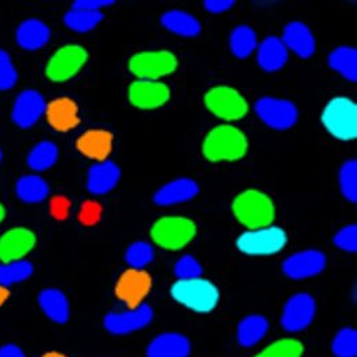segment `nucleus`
I'll return each instance as SVG.
<instances>
[{
  "label": "nucleus",
  "instance_id": "obj_1",
  "mask_svg": "<svg viewBox=\"0 0 357 357\" xmlns=\"http://www.w3.org/2000/svg\"><path fill=\"white\" fill-rule=\"evenodd\" d=\"M204 155L212 162L236 161L248 151V139L242 131L231 126H220L212 130L204 140Z\"/></svg>",
  "mask_w": 357,
  "mask_h": 357
},
{
  "label": "nucleus",
  "instance_id": "obj_2",
  "mask_svg": "<svg viewBox=\"0 0 357 357\" xmlns=\"http://www.w3.org/2000/svg\"><path fill=\"white\" fill-rule=\"evenodd\" d=\"M171 294L178 304L198 313L212 312L220 298L219 289L211 280L202 278L178 280L171 287Z\"/></svg>",
  "mask_w": 357,
  "mask_h": 357
},
{
  "label": "nucleus",
  "instance_id": "obj_3",
  "mask_svg": "<svg viewBox=\"0 0 357 357\" xmlns=\"http://www.w3.org/2000/svg\"><path fill=\"white\" fill-rule=\"evenodd\" d=\"M232 212L238 222L249 229L268 227L275 219L272 199L257 190H248L239 194L232 204Z\"/></svg>",
  "mask_w": 357,
  "mask_h": 357
},
{
  "label": "nucleus",
  "instance_id": "obj_4",
  "mask_svg": "<svg viewBox=\"0 0 357 357\" xmlns=\"http://www.w3.org/2000/svg\"><path fill=\"white\" fill-rule=\"evenodd\" d=\"M321 123L334 137L348 142L357 137V106L349 98L331 99L323 110Z\"/></svg>",
  "mask_w": 357,
  "mask_h": 357
},
{
  "label": "nucleus",
  "instance_id": "obj_5",
  "mask_svg": "<svg viewBox=\"0 0 357 357\" xmlns=\"http://www.w3.org/2000/svg\"><path fill=\"white\" fill-rule=\"evenodd\" d=\"M287 243L286 232L273 225H268L263 228L249 229L243 232L238 241V249L250 256H269L279 253Z\"/></svg>",
  "mask_w": 357,
  "mask_h": 357
},
{
  "label": "nucleus",
  "instance_id": "obj_6",
  "mask_svg": "<svg viewBox=\"0 0 357 357\" xmlns=\"http://www.w3.org/2000/svg\"><path fill=\"white\" fill-rule=\"evenodd\" d=\"M178 69V58L169 51H144L130 61V70L139 80L155 82Z\"/></svg>",
  "mask_w": 357,
  "mask_h": 357
},
{
  "label": "nucleus",
  "instance_id": "obj_7",
  "mask_svg": "<svg viewBox=\"0 0 357 357\" xmlns=\"http://www.w3.org/2000/svg\"><path fill=\"white\" fill-rule=\"evenodd\" d=\"M195 234V224L185 218H162L151 228L153 241L167 250L183 249L194 239Z\"/></svg>",
  "mask_w": 357,
  "mask_h": 357
},
{
  "label": "nucleus",
  "instance_id": "obj_8",
  "mask_svg": "<svg viewBox=\"0 0 357 357\" xmlns=\"http://www.w3.org/2000/svg\"><path fill=\"white\" fill-rule=\"evenodd\" d=\"M89 59L87 51L80 45H65L59 48L48 61L45 75L55 83H62L75 77Z\"/></svg>",
  "mask_w": 357,
  "mask_h": 357
},
{
  "label": "nucleus",
  "instance_id": "obj_9",
  "mask_svg": "<svg viewBox=\"0 0 357 357\" xmlns=\"http://www.w3.org/2000/svg\"><path fill=\"white\" fill-rule=\"evenodd\" d=\"M206 107L219 119L236 121L246 116L248 103L245 98L231 87H216L205 95Z\"/></svg>",
  "mask_w": 357,
  "mask_h": 357
},
{
  "label": "nucleus",
  "instance_id": "obj_10",
  "mask_svg": "<svg viewBox=\"0 0 357 357\" xmlns=\"http://www.w3.org/2000/svg\"><path fill=\"white\" fill-rule=\"evenodd\" d=\"M256 113L269 128L279 131L291 128L298 119V112L293 102L276 98H261L257 100Z\"/></svg>",
  "mask_w": 357,
  "mask_h": 357
},
{
  "label": "nucleus",
  "instance_id": "obj_11",
  "mask_svg": "<svg viewBox=\"0 0 357 357\" xmlns=\"http://www.w3.org/2000/svg\"><path fill=\"white\" fill-rule=\"evenodd\" d=\"M314 314L316 303L312 296L298 293L286 303L282 313V326L290 333L303 331L312 323Z\"/></svg>",
  "mask_w": 357,
  "mask_h": 357
},
{
  "label": "nucleus",
  "instance_id": "obj_12",
  "mask_svg": "<svg viewBox=\"0 0 357 357\" xmlns=\"http://www.w3.org/2000/svg\"><path fill=\"white\" fill-rule=\"evenodd\" d=\"M47 103L40 92L35 89L22 91L13 106L11 119L20 128L33 127L45 113Z\"/></svg>",
  "mask_w": 357,
  "mask_h": 357
},
{
  "label": "nucleus",
  "instance_id": "obj_13",
  "mask_svg": "<svg viewBox=\"0 0 357 357\" xmlns=\"http://www.w3.org/2000/svg\"><path fill=\"white\" fill-rule=\"evenodd\" d=\"M150 289L151 278L147 272L142 269H128L117 282L116 296L132 310L142 304Z\"/></svg>",
  "mask_w": 357,
  "mask_h": 357
},
{
  "label": "nucleus",
  "instance_id": "obj_14",
  "mask_svg": "<svg viewBox=\"0 0 357 357\" xmlns=\"http://www.w3.org/2000/svg\"><path fill=\"white\" fill-rule=\"evenodd\" d=\"M153 320V310L147 304L128 310L126 312L109 313L105 317V327L116 335H124L144 328Z\"/></svg>",
  "mask_w": 357,
  "mask_h": 357
},
{
  "label": "nucleus",
  "instance_id": "obj_15",
  "mask_svg": "<svg viewBox=\"0 0 357 357\" xmlns=\"http://www.w3.org/2000/svg\"><path fill=\"white\" fill-rule=\"evenodd\" d=\"M36 245L35 234L28 228H13L0 236V261L22 260Z\"/></svg>",
  "mask_w": 357,
  "mask_h": 357
},
{
  "label": "nucleus",
  "instance_id": "obj_16",
  "mask_svg": "<svg viewBox=\"0 0 357 357\" xmlns=\"http://www.w3.org/2000/svg\"><path fill=\"white\" fill-rule=\"evenodd\" d=\"M128 96L135 107L151 110L164 106L169 100L171 91L164 83L137 80L130 87Z\"/></svg>",
  "mask_w": 357,
  "mask_h": 357
},
{
  "label": "nucleus",
  "instance_id": "obj_17",
  "mask_svg": "<svg viewBox=\"0 0 357 357\" xmlns=\"http://www.w3.org/2000/svg\"><path fill=\"white\" fill-rule=\"evenodd\" d=\"M326 256L319 250H304L290 256L283 263V272L296 280L312 278L326 267Z\"/></svg>",
  "mask_w": 357,
  "mask_h": 357
},
{
  "label": "nucleus",
  "instance_id": "obj_18",
  "mask_svg": "<svg viewBox=\"0 0 357 357\" xmlns=\"http://www.w3.org/2000/svg\"><path fill=\"white\" fill-rule=\"evenodd\" d=\"M45 113L51 127L61 132H66L80 123L77 105L69 98H59L51 102L47 105Z\"/></svg>",
  "mask_w": 357,
  "mask_h": 357
},
{
  "label": "nucleus",
  "instance_id": "obj_19",
  "mask_svg": "<svg viewBox=\"0 0 357 357\" xmlns=\"http://www.w3.org/2000/svg\"><path fill=\"white\" fill-rule=\"evenodd\" d=\"M121 176L120 168L112 161H100L89 168L87 188L93 195H103L112 191Z\"/></svg>",
  "mask_w": 357,
  "mask_h": 357
},
{
  "label": "nucleus",
  "instance_id": "obj_20",
  "mask_svg": "<svg viewBox=\"0 0 357 357\" xmlns=\"http://www.w3.org/2000/svg\"><path fill=\"white\" fill-rule=\"evenodd\" d=\"M287 50H291L300 58H311L316 50V42L310 28L303 22H290L280 39Z\"/></svg>",
  "mask_w": 357,
  "mask_h": 357
},
{
  "label": "nucleus",
  "instance_id": "obj_21",
  "mask_svg": "<svg viewBox=\"0 0 357 357\" xmlns=\"http://www.w3.org/2000/svg\"><path fill=\"white\" fill-rule=\"evenodd\" d=\"M199 192L198 184L191 178H178L162 188H160L154 195V202L160 206H171L181 202L190 201Z\"/></svg>",
  "mask_w": 357,
  "mask_h": 357
},
{
  "label": "nucleus",
  "instance_id": "obj_22",
  "mask_svg": "<svg viewBox=\"0 0 357 357\" xmlns=\"http://www.w3.org/2000/svg\"><path fill=\"white\" fill-rule=\"evenodd\" d=\"M190 341L178 333H165L155 337L149 348L147 357H188Z\"/></svg>",
  "mask_w": 357,
  "mask_h": 357
},
{
  "label": "nucleus",
  "instance_id": "obj_23",
  "mask_svg": "<svg viewBox=\"0 0 357 357\" xmlns=\"http://www.w3.org/2000/svg\"><path fill=\"white\" fill-rule=\"evenodd\" d=\"M289 59V50L276 36H269L259 45L257 62L266 72H276L282 69Z\"/></svg>",
  "mask_w": 357,
  "mask_h": 357
},
{
  "label": "nucleus",
  "instance_id": "obj_24",
  "mask_svg": "<svg viewBox=\"0 0 357 357\" xmlns=\"http://www.w3.org/2000/svg\"><path fill=\"white\" fill-rule=\"evenodd\" d=\"M113 135L107 131L92 130L82 135L77 140V149L89 158L105 161L112 153Z\"/></svg>",
  "mask_w": 357,
  "mask_h": 357
},
{
  "label": "nucleus",
  "instance_id": "obj_25",
  "mask_svg": "<svg viewBox=\"0 0 357 357\" xmlns=\"http://www.w3.org/2000/svg\"><path fill=\"white\" fill-rule=\"evenodd\" d=\"M50 29L40 20H26L17 29V43L28 51H36L48 43Z\"/></svg>",
  "mask_w": 357,
  "mask_h": 357
},
{
  "label": "nucleus",
  "instance_id": "obj_26",
  "mask_svg": "<svg viewBox=\"0 0 357 357\" xmlns=\"http://www.w3.org/2000/svg\"><path fill=\"white\" fill-rule=\"evenodd\" d=\"M39 305L47 317L52 321L63 324L69 320V301L58 289H45L39 294Z\"/></svg>",
  "mask_w": 357,
  "mask_h": 357
},
{
  "label": "nucleus",
  "instance_id": "obj_27",
  "mask_svg": "<svg viewBox=\"0 0 357 357\" xmlns=\"http://www.w3.org/2000/svg\"><path fill=\"white\" fill-rule=\"evenodd\" d=\"M161 24L172 33L183 38H194L201 32V24L191 14L184 11H168L161 17Z\"/></svg>",
  "mask_w": 357,
  "mask_h": 357
},
{
  "label": "nucleus",
  "instance_id": "obj_28",
  "mask_svg": "<svg viewBox=\"0 0 357 357\" xmlns=\"http://www.w3.org/2000/svg\"><path fill=\"white\" fill-rule=\"evenodd\" d=\"M267 331V319L260 314H250L238 326V341L242 347L250 348L259 344L266 337Z\"/></svg>",
  "mask_w": 357,
  "mask_h": 357
},
{
  "label": "nucleus",
  "instance_id": "obj_29",
  "mask_svg": "<svg viewBox=\"0 0 357 357\" xmlns=\"http://www.w3.org/2000/svg\"><path fill=\"white\" fill-rule=\"evenodd\" d=\"M331 69L342 75L347 80L356 83L357 51L354 47H338L328 56Z\"/></svg>",
  "mask_w": 357,
  "mask_h": 357
},
{
  "label": "nucleus",
  "instance_id": "obj_30",
  "mask_svg": "<svg viewBox=\"0 0 357 357\" xmlns=\"http://www.w3.org/2000/svg\"><path fill=\"white\" fill-rule=\"evenodd\" d=\"M17 195L21 201L26 204H38L42 202L48 195V184L45 178L36 175L22 176L17 181Z\"/></svg>",
  "mask_w": 357,
  "mask_h": 357
},
{
  "label": "nucleus",
  "instance_id": "obj_31",
  "mask_svg": "<svg viewBox=\"0 0 357 357\" xmlns=\"http://www.w3.org/2000/svg\"><path fill=\"white\" fill-rule=\"evenodd\" d=\"M229 47L236 58H248L257 47V35L250 26H236L231 33Z\"/></svg>",
  "mask_w": 357,
  "mask_h": 357
},
{
  "label": "nucleus",
  "instance_id": "obj_32",
  "mask_svg": "<svg viewBox=\"0 0 357 357\" xmlns=\"http://www.w3.org/2000/svg\"><path fill=\"white\" fill-rule=\"evenodd\" d=\"M58 160V147L52 142L38 143L28 155V165L33 171L43 172L55 165Z\"/></svg>",
  "mask_w": 357,
  "mask_h": 357
},
{
  "label": "nucleus",
  "instance_id": "obj_33",
  "mask_svg": "<svg viewBox=\"0 0 357 357\" xmlns=\"http://www.w3.org/2000/svg\"><path fill=\"white\" fill-rule=\"evenodd\" d=\"M103 20L100 11H87V10H70L65 14V25L79 33H86L96 28V25Z\"/></svg>",
  "mask_w": 357,
  "mask_h": 357
},
{
  "label": "nucleus",
  "instance_id": "obj_34",
  "mask_svg": "<svg viewBox=\"0 0 357 357\" xmlns=\"http://www.w3.org/2000/svg\"><path fill=\"white\" fill-rule=\"evenodd\" d=\"M33 273V266L26 260L0 264V286L8 287L26 280Z\"/></svg>",
  "mask_w": 357,
  "mask_h": 357
},
{
  "label": "nucleus",
  "instance_id": "obj_35",
  "mask_svg": "<svg viewBox=\"0 0 357 357\" xmlns=\"http://www.w3.org/2000/svg\"><path fill=\"white\" fill-rule=\"evenodd\" d=\"M304 347L300 341L286 338L268 345L264 351L255 357H301Z\"/></svg>",
  "mask_w": 357,
  "mask_h": 357
},
{
  "label": "nucleus",
  "instance_id": "obj_36",
  "mask_svg": "<svg viewBox=\"0 0 357 357\" xmlns=\"http://www.w3.org/2000/svg\"><path fill=\"white\" fill-rule=\"evenodd\" d=\"M333 352L337 357H356L357 331L355 328H342L333 340Z\"/></svg>",
  "mask_w": 357,
  "mask_h": 357
},
{
  "label": "nucleus",
  "instance_id": "obj_37",
  "mask_svg": "<svg viewBox=\"0 0 357 357\" xmlns=\"http://www.w3.org/2000/svg\"><path fill=\"white\" fill-rule=\"evenodd\" d=\"M340 185L344 197L351 202L357 201V162L355 160L347 161L340 171Z\"/></svg>",
  "mask_w": 357,
  "mask_h": 357
},
{
  "label": "nucleus",
  "instance_id": "obj_38",
  "mask_svg": "<svg viewBox=\"0 0 357 357\" xmlns=\"http://www.w3.org/2000/svg\"><path fill=\"white\" fill-rule=\"evenodd\" d=\"M154 259L153 248L146 242H136L126 253V261L132 269H142L149 266Z\"/></svg>",
  "mask_w": 357,
  "mask_h": 357
},
{
  "label": "nucleus",
  "instance_id": "obj_39",
  "mask_svg": "<svg viewBox=\"0 0 357 357\" xmlns=\"http://www.w3.org/2000/svg\"><path fill=\"white\" fill-rule=\"evenodd\" d=\"M18 80V73L7 51L0 50V91L11 89Z\"/></svg>",
  "mask_w": 357,
  "mask_h": 357
},
{
  "label": "nucleus",
  "instance_id": "obj_40",
  "mask_svg": "<svg viewBox=\"0 0 357 357\" xmlns=\"http://www.w3.org/2000/svg\"><path fill=\"white\" fill-rule=\"evenodd\" d=\"M175 275L178 280H188V279H197L202 275V267L198 263L197 259L192 256H183L176 266H175Z\"/></svg>",
  "mask_w": 357,
  "mask_h": 357
},
{
  "label": "nucleus",
  "instance_id": "obj_41",
  "mask_svg": "<svg viewBox=\"0 0 357 357\" xmlns=\"http://www.w3.org/2000/svg\"><path fill=\"white\" fill-rule=\"evenodd\" d=\"M334 243L345 252L355 253L357 250V227L355 224L347 225L337 232L334 236Z\"/></svg>",
  "mask_w": 357,
  "mask_h": 357
},
{
  "label": "nucleus",
  "instance_id": "obj_42",
  "mask_svg": "<svg viewBox=\"0 0 357 357\" xmlns=\"http://www.w3.org/2000/svg\"><path fill=\"white\" fill-rule=\"evenodd\" d=\"M114 4V0H77L73 3V8L76 10H87V11H99L103 7H109Z\"/></svg>",
  "mask_w": 357,
  "mask_h": 357
},
{
  "label": "nucleus",
  "instance_id": "obj_43",
  "mask_svg": "<svg viewBox=\"0 0 357 357\" xmlns=\"http://www.w3.org/2000/svg\"><path fill=\"white\" fill-rule=\"evenodd\" d=\"M234 4H235L234 0H206V1H204L205 8L213 14L224 13V11L229 10Z\"/></svg>",
  "mask_w": 357,
  "mask_h": 357
},
{
  "label": "nucleus",
  "instance_id": "obj_44",
  "mask_svg": "<svg viewBox=\"0 0 357 357\" xmlns=\"http://www.w3.org/2000/svg\"><path fill=\"white\" fill-rule=\"evenodd\" d=\"M99 213H100V208L98 205H95L93 202H89L83 208L82 220L86 224L95 223L99 219Z\"/></svg>",
  "mask_w": 357,
  "mask_h": 357
},
{
  "label": "nucleus",
  "instance_id": "obj_45",
  "mask_svg": "<svg viewBox=\"0 0 357 357\" xmlns=\"http://www.w3.org/2000/svg\"><path fill=\"white\" fill-rule=\"evenodd\" d=\"M0 357H25V354L17 345L8 344L0 348Z\"/></svg>",
  "mask_w": 357,
  "mask_h": 357
},
{
  "label": "nucleus",
  "instance_id": "obj_46",
  "mask_svg": "<svg viewBox=\"0 0 357 357\" xmlns=\"http://www.w3.org/2000/svg\"><path fill=\"white\" fill-rule=\"evenodd\" d=\"M52 211H54V215L58 216V218H65L66 213H68V202L63 201V199H56L54 201L52 204Z\"/></svg>",
  "mask_w": 357,
  "mask_h": 357
},
{
  "label": "nucleus",
  "instance_id": "obj_47",
  "mask_svg": "<svg viewBox=\"0 0 357 357\" xmlns=\"http://www.w3.org/2000/svg\"><path fill=\"white\" fill-rule=\"evenodd\" d=\"M8 290H7V287H3V286H0V305H3L4 303H6V300L8 298Z\"/></svg>",
  "mask_w": 357,
  "mask_h": 357
},
{
  "label": "nucleus",
  "instance_id": "obj_48",
  "mask_svg": "<svg viewBox=\"0 0 357 357\" xmlns=\"http://www.w3.org/2000/svg\"><path fill=\"white\" fill-rule=\"evenodd\" d=\"M4 216H6V211H4V208H3V205L0 204V223L3 222V219H4Z\"/></svg>",
  "mask_w": 357,
  "mask_h": 357
},
{
  "label": "nucleus",
  "instance_id": "obj_49",
  "mask_svg": "<svg viewBox=\"0 0 357 357\" xmlns=\"http://www.w3.org/2000/svg\"><path fill=\"white\" fill-rule=\"evenodd\" d=\"M43 357H66L63 356V355H61V354H56V352H50V354H47Z\"/></svg>",
  "mask_w": 357,
  "mask_h": 357
},
{
  "label": "nucleus",
  "instance_id": "obj_50",
  "mask_svg": "<svg viewBox=\"0 0 357 357\" xmlns=\"http://www.w3.org/2000/svg\"><path fill=\"white\" fill-rule=\"evenodd\" d=\"M1 158H3V154H1V150H0V162H1Z\"/></svg>",
  "mask_w": 357,
  "mask_h": 357
}]
</instances>
